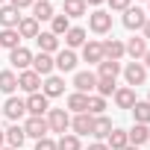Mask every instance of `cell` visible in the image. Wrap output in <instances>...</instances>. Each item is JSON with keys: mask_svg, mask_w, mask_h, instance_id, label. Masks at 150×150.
I'll use <instances>...</instances> for the list:
<instances>
[{"mask_svg": "<svg viewBox=\"0 0 150 150\" xmlns=\"http://www.w3.org/2000/svg\"><path fill=\"white\" fill-rule=\"evenodd\" d=\"M94 86H97V74H91V71H77V74H74V91L91 94Z\"/></svg>", "mask_w": 150, "mask_h": 150, "instance_id": "cell-7", "label": "cell"}, {"mask_svg": "<svg viewBox=\"0 0 150 150\" xmlns=\"http://www.w3.org/2000/svg\"><path fill=\"white\" fill-rule=\"evenodd\" d=\"M100 44H103V59L121 62V59L127 56V47H124V41H118V38H106V41H100Z\"/></svg>", "mask_w": 150, "mask_h": 150, "instance_id": "cell-14", "label": "cell"}, {"mask_svg": "<svg viewBox=\"0 0 150 150\" xmlns=\"http://www.w3.org/2000/svg\"><path fill=\"white\" fill-rule=\"evenodd\" d=\"M0 115H3V112H0Z\"/></svg>", "mask_w": 150, "mask_h": 150, "instance_id": "cell-53", "label": "cell"}, {"mask_svg": "<svg viewBox=\"0 0 150 150\" xmlns=\"http://www.w3.org/2000/svg\"><path fill=\"white\" fill-rule=\"evenodd\" d=\"M88 33L83 30V27H71L68 33H65V44H68V50H77V47H83L88 38H86Z\"/></svg>", "mask_w": 150, "mask_h": 150, "instance_id": "cell-22", "label": "cell"}, {"mask_svg": "<svg viewBox=\"0 0 150 150\" xmlns=\"http://www.w3.org/2000/svg\"><path fill=\"white\" fill-rule=\"evenodd\" d=\"M83 59H86L88 65H100V62H103V44L88 38V41L83 44Z\"/></svg>", "mask_w": 150, "mask_h": 150, "instance_id": "cell-21", "label": "cell"}, {"mask_svg": "<svg viewBox=\"0 0 150 150\" xmlns=\"http://www.w3.org/2000/svg\"><path fill=\"white\" fill-rule=\"evenodd\" d=\"M86 150H109V147H106V141H91Z\"/></svg>", "mask_w": 150, "mask_h": 150, "instance_id": "cell-41", "label": "cell"}, {"mask_svg": "<svg viewBox=\"0 0 150 150\" xmlns=\"http://www.w3.org/2000/svg\"><path fill=\"white\" fill-rule=\"evenodd\" d=\"M124 150H138V147H132V144H127V147H124Z\"/></svg>", "mask_w": 150, "mask_h": 150, "instance_id": "cell-46", "label": "cell"}, {"mask_svg": "<svg viewBox=\"0 0 150 150\" xmlns=\"http://www.w3.org/2000/svg\"><path fill=\"white\" fill-rule=\"evenodd\" d=\"M124 80H127L129 88L144 86V83H147V68H144L141 62H127V65H124Z\"/></svg>", "mask_w": 150, "mask_h": 150, "instance_id": "cell-2", "label": "cell"}, {"mask_svg": "<svg viewBox=\"0 0 150 150\" xmlns=\"http://www.w3.org/2000/svg\"><path fill=\"white\" fill-rule=\"evenodd\" d=\"M86 12H88V6L83 0H65L62 3V15H68V18H83Z\"/></svg>", "mask_w": 150, "mask_h": 150, "instance_id": "cell-31", "label": "cell"}, {"mask_svg": "<svg viewBox=\"0 0 150 150\" xmlns=\"http://www.w3.org/2000/svg\"><path fill=\"white\" fill-rule=\"evenodd\" d=\"M3 150H15V147H3Z\"/></svg>", "mask_w": 150, "mask_h": 150, "instance_id": "cell-48", "label": "cell"}, {"mask_svg": "<svg viewBox=\"0 0 150 150\" xmlns=\"http://www.w3.org/2000/svg\"><path fill=\"white\" fill-rule=\"evenodd\" d=\"M147 103H150V91H147Z\"/></svg>", "mask_w": 150, "mask_h": 150, "instance_id": "cell-47", "label": "cell"}, {"mask_svg": "<svg viewBox=\"0 0 150 150\" xmlns=\"http://www.w3.org/2000/svg\"><path fill=\"white\" fill-rule=\"evenodd\" d=\"M129 112H132L135 124H147V127H150V103H147V100H135Z\"/></svg>", "mask_w": 150, "mask_h": 150, "instance_id": "cell-32", "label": "cell"}, {"mask_svg": "<svg viewBox=\"0 0 150 150\" xmlns=\"http://www.w3.org/2000/svg\"><path fill=\"white\" fill-rule=\"evenodd\" d=\"M112 132V121L106 118V115H97L94 118V124H91V135L97 138V141H106V135Z\"/></svg>", "mask_w": 150, "mask_h": 150, "instance_id": "cell-25", "label": "cell"}, {"mask_svg": "<svg viewBox=\"0 0 150 150\" xmlns=\"http://www.w3.org/2000/svg\"><path fill=\"white\" fill-rule=\"evenodd\" d=\"M68 30H71V18H68V15H53V18H50V33H53L56 38L65 35Z\"/></svg>", "mask_w": 150, "mask_h": 150, "instance_id": "cell-33", "label": "cell"}, {"mask_svg": "<svg viewBox=\"0 0 150 150\" xmlns=\"http://www.w3.org/2000/svg\"><path fill=\"white\" fill-rule=\"evenodd\" d=\"M83 3H86V6H94V9H100V6L106 3V0H83Z\"/></svg>", "mask_w": 150, "mask_h": 150, "instance_id": "cell-42", "label": "cell"}, {"mask_svg": "<svg viewBox=\"0 0 150 150\" xmlns=\"http://www.w3.org/2000/svg\"><path fill=\"white\" fill-rule=\"evenodd\" d=\"M106 3H109V12H127L132 0H106Z\"/></svg>", "mask_w": 150, "mask_h": 150, "instance_id": "cell-38", "label": "cell"}, {"mask_svg": "<svg viewBox=\"0 0 150 150\" xmlns=\"http://www.w3.org/2000/svg\"><path fill=\"white\" fill-rule=\"evenodd\" d=\"M53 56L50 53H38V56H33V71L38 74V77L44 80V77H50V74H53Z\"/></svg>", "mask_w": 150, "mask_h": 150, "instance_id": "cell-19", "label": "cell"}, {"mask_svg": "<svg viewBox=\"0 0 150 150\" xmlns=\"http://www.w3.org/2000/svg\"><path fill=\"white\" fill-rule=\"evenodd\" d=\"M0 47H6V50L21 47V35H18V30H0Z\"/></svg>", "mask_w": 150, "mask_h": 150, "instance_id": "cell-34", "label": "cell"}, {"mask_svg": "<svg viewBox=\"0 0 150 150\" xmlns=\"http://www.w3.org/2000/svg\"><path fill=\"white\" fill-rule=\"evenodd\" d=\"M3 147H6V132L0 129V150H3Z\"/></svg>", "mask_w": 150, "mask_h": 150, "instance_id": "cell-45", "label": "cell"}, {"mask_svg": "<svg viewBox=\"0 0 150 150\" xmlns=\"http://www.w3.org/2000/svg\"><path fill=\"white\" fill-rule=\"evenodd\" d=\"M9 3L21 12V9H33V3H35V0H9Z\"/></svg>", "mask_w": 150, "mask_h": 150, "instance_id": "cell-40", "label": "cell"}, {"mask_svg": "<svg viewBox=\"0 0 150 150\" xmlns=\"http://www.w3.org/2000/svg\"><path fill=\"white\" fill-rule=\"evenodd\" d=\"M18 88L21 91H27V94H35L38 88H41V77L30 68V71H21L18 74Z\"/></svg>", "mask_w": 150, "mask_h": 150, "instance_id": "cell-10", "label": "cell"}, {"mask_svg": "<svg viewBox=\"0 0 150 150\" xmlns=\"http://www.w3.org/2000/svg\"><path fill=\"white\" fill-rule=\"evenodd\" d=\"M6 132V144L9 147H15V150H21L24 147V141H27V135H24V127L21 124H12L9 129H3Z\"/></svg>", "mask_w": 150, "mask_h": 150, "instance_id": "cell-26", "label": "cell"}, {"mask_svg": "<svg viewBox=\"0 0 150 150\" xmlns=\"http://www.w3.org/2000/svg\"><path fill=\"white\" fill-rule=\"evenodd\" d=\"M3 3H6V0H0V6H3Z\"/></svg>", "mask_w": 150, "mask_h": 150, "instance_id": "cell-49", "label": "cell"}, {"mask_svg": "<svg viewBox=\"0 0 150 150\" xmlns=\"http://www.w3.org/2000/svg\"><path fill=\"white\" fill-rule=\"evenodd\" d=\"M47 3H53V0H47Z\"/></svg>", "mask_w": 150, "mask_h": 150, "instance_id": "cell-50", "label": "cell"}, {"mask_svg": "<svg viewBox=\"0 0 150 150\" xmlns=\"http://www.w3.org/2000/svg\"><path fill=\"white\" fill-rule=\"evenodd\" d=\"M9 62H12V68H18V71H30V68H33V50H27V47L21 44V47L9 50Z\"/></svg>", "mask_w": 150, "mask_h": 150, "instance_id": "cell-9", "label": "cell"}, {"mask_svg": "<svg viewBox=\"0 0 150 150\" xmlns=\"http://www.w3.org/2000/svg\"><path fill=\"white\" fill-rule=\"evenodd\" d=\"M147 9H150V3H147Z\"/></svg>", "mask_w": 150, "mask_h": 150, "instance_id": "cell-52", "label": "cell"}, {"mask_svg": "<svg viewBox=\"0 0 150 150\" xmlns=\"http://www.w3.org/2000/svg\"><path fill=\"white\" fill-rule=\"evenodd\" d=\"M65 106L74 112V115H80V112H88V94H80V91H71Z\"/></svg>", "mask_w": 150, "mask_h": 150, "instance_id": "cell-23", "label": "cell"}, {"mask_svg": "<svg viewBox=\"0 0 150 150\" xmlns=\"http://www.w3.org/2000/svg\"><path fill=\"white\" fill-rule=\"evenodd\" d=\"M103 112H106V97H100V94H88V115L97 118V115H103Z\"/></svg>", "mask_w": 150, "mask_h": 150, "instance_id": "cell-36", "label": "cell"}, {"mask_svg": "<svg viewBox=\"0 0 150 150\" xmlns=\"http://www.w3.org/2000/svg\"><path fill=\"white\" fill-rule=\"evenodd\" d=\"M121 21H124V27H127V30H132V33H135V30H144V24H147V12H144V9H138V6H129V9L124 12V18H121Z\"/></svg>", "mask_w": 150, "mask_h": 150, "instance_id": "cell-8", "label": "cell"}, {"mask_svg": "<svg viewBox=\"0 0 150 150\" xmlns=\"http://www.w3.org/2000/svg\"><path fill=\"white\" fill-rule=\"evenodd\" d=\"M47 127H50V132H59V135H65L68 129H71V115H68V109H47Z\"/></svg>", "mask_w": 150, "mask_h": 150, "instance_id": "cell-1", "label": "cell"}, {"mask_svg": "<svg viewBox=\"0 0 150 150\" xmlns=\"http://www.w3.org/2000/svg\"><path fill=\"white\" fill-rule=\"evenodd\" d=\"M77 62H80V59H77V53L68 50V47H65V50H59V53L53 56V65H56V71H62V74H71L74 68H77Z\"/></svg>", "mask_w": 150, "mask_h": 150, "instance_id": "cell-12", "label": "cell"}, {"mask_svg": "<svg viewBox=\"0 0 150 150\" xmlns=\"http://www.w3.org/2000/svg\"><path fill=\"white\" fill-rule=\"evenodd\" d=\"M21 18H24V15H21L12 3H3V6H0V27H3V30H18Z\"/></svg>", "mask_w": 150, "mask_h": 150, "instance_id": "cell-11", "label": "cell"}, {"mask_svg": "<svg viewBox=\"0 0 150 150\" xmlns=\"http://www.w3.org/2000/svg\"><path fill=\"white\" fill-rule=\"evenodd\" d=\"M129 141H127V129H121V127H112V132L106 135V147L109 150H124Z\"/></svg>", "mask_w": 150, "mask_h": 150, "instance_id": "cell-27", "label": "cell"}, {"mask_svg": "<svg viewBox=\"0 0 150 150\" xmlns=\"http://www.w3.org/2000/svg\"><path fill=\"white\" fill-rule=\"evenodd\" d=\"M15 88H18V74L15 71H0V91L12 97Z\"/></svg>", "mask_w": 150, "mask_h": 150, "instance_id": "cell-30", "label": "cell"}, {"mask_svg": "<svg viewBox=\"0 0 150 150\" xmlns=\"http://www.w3.org/2000/svg\"><path fill=\"white\" fill-rule=\"evenodd\" d=\"M41 30H38V21L33 18V15H27V18H21V24H18V35L21 38H35Z\"/></svg>", "mask_w": 150, "mask_h": 150, "instance_id": "cell-28", "label": "cell"}, {"mask_svg": "<svg viewBox=\"0 0 150 150\" xmlns=\"http://www.w3.org/2000/svg\"><path fill=\"white\" fill-rule=\"evenodd\" d=\"M56 150H83V144H80V135H74V132H65V135H59V141H56Z\"/></svg>", "mask_w": 150, "mask_h": 150, "instance_id": "cell-35", "label": "cell"}, {"mask_svg": "<svg viewBox=\"0 0 150 150\" xmlns=\"http://www.w3.org/2000/svg\"><path fill=\"white\" fill-rule=\"evenodd\" d=\"M112 97H115V106L118 109H132V103L138 100L135 97V88H129V86H118Z\"/></svg>", "mask_w": 150, "mask_h": 150, "instance_id": "cell-16", "label": "cell"}, {"mask_svg": "<svg viewBox=\"0 0 150 150\" xmlns=\"http://www.w3.org/2000/svg\"><path fill=\"white\" fill-rule=\"evenodd\" d=\"M115 88H118V83H115V80H103V77H97V86H94V91H97L100 97H109V94H115Z\"/></svg>", "mask_w": 150, "mask_h": 150, "instance_id": "cell-37", "label": "cell"}, {"mask_svg": "<svg viewBox=\"0 0 150 150\" xmlns=\"http://www.w3.org/2000/svg\"><path fill=\"white\" fill-rule=\"evenodd\" d=\"M0 112H3V115H6V118H9L12 124H18V121H21V118L27 115V103H24L21 97H15V94H12V97H9V100L3 103V106H0Z\"/></svg>", "mask_w": 150, "mask_h": 150, "instance_id": "cell-5", "label": "cell"}, {"mask_svg": "<svg viewBox=\"0 0 150 150\" xmlns=\"http://www.w3.org/2000/svg\"><path fill=\"white\" fill-rule=\"evenodd\" d=\"M35 150H56V141H53L50 135H44V138L35 141Z\"/></svg>", "mask_w": 150, "mask_h": 150, "instance_id": "cell-39", "label": "cell"}, {"mask_svg": "<svg viewBox=\"0 0 150 150\" xmlns=\"http://www.w3.org/2000/svg\"><path fill=\"white\" fill-rule=\"evenodd\" d=\"M141 65H144V68H147V71H150V50H147V53H144V59H141Z\"/></svg>", "mask_w": 150, "mask_h": 150, "instance_id": "cell-44", "label": "cell"}, {"mask_svg": "<svg viewBox=\"0 0 150 150\" xmlns=\"http://www.w3.org/2000/svg\"><path fill=\"white\" fill-rule=\"evenodd\" d=\"M141 33H144V41H150V18H147V24H144V30H141Z\"/></svg>", "mask_w": 150, "mask_h": 150, "instance_id": "cell-43", "label": "cell"}, {"mask_svg": "<svg viewBox=\"0 0 150 150\" xmlns=\"http://www.w3.org/2000/svg\"><path fill=\"white\" fill-rule=\"evenodd\" d=\"M21 127H24V135H27V138H35V141H38V138H44V135L50 132L47 118H27Z\"/></svg>", "mask_w": 150, "mask_h": 150, "instance_id": "cell-6", "label": "cell"}, {"mask_svg": "<svg viewBox=\"0 0 150 150\" xmlns=\"http://www.w3.org/2000/svg\"><path fill=\"white\" fill-rule=\"evenodd\" d=\"M35 44H38V53H50V56L59 53V38H56L50 30H47V33H38V35H35Z\"/></svg>", "mask_w": 150, "mask_h": 150, "instance_id": "cell-20", "label": "cell"}, {"mask_svg": "<svg viewBox=\"0 0 150 150\" xmlns=\"http://www.w3.org/2000/svg\"><path fill=\"white\" fill-rule=\"evenodd\" d=\"M88 30L97 33V35H106V33L112 30V12H106V9H94V12L88 15Z\"/></svg>", "mask_w": 150, "mask_h": 150, "instance_id": "cell-3", "label": "cell"}, {"mask_svg": "<svg viewBox=\"0 0 150 150\" xmlns=\"http://www.w3.org/2000/svg\"><path fill=\"white\" fill-rule=\"evenodd\" d=\"M41 94L50 100V97H59V94H65V80L62 77H56V74H50V77H44V83H41Z\"/></svg>", "mask_w": 150, "mask_h": 150, "instance_id": "cell-13", "label": "cell"}, {"mask_svg": "<svg viewBox=\"0 0 150 150\" xmlns=\"http://www.w3.org/2000/svg\"><path fill=\"white\" fill-rule=\"evenodd\" d=\"M144 3H150V0H144Z\"/></svg>", "mask_w": 150, "mask_h": 150, "instance_id": "cell-51", "label": "cell"}, {"mask_svg": "<svg viewBox=\"0 0 150 150\" xmlns=\"http://www.w3.org/2000/svg\"><path fill=\"white\" fill-rule=\"evenodd\" d=\"M56 12H53V3H47V0H35L33 3V18L41 24V21H50Z\"/></svg>", "mask_w": 150, "mask_h": 150, "instance_id": "cell-29", "label": "cell"}, {"mask_svg": "<svg viewBox=\"0 0 150 150\" xmlns=\"http://www.w3.org/2000/svg\"><path fill=\"white\" fill-rule=\"evenodd\" d=\"M124 47H127V56H132V62H141V59H144V53L150 50V47H147V41H144V35H132Z\"/></svg>", "mask_w": 150, "mask_h": 150, "instance_id": "cell-15", "label": "cell"}, {"mask_svg": "<svg viewBox=\"0 0 150 150\" xmlns=\"http://www.w3.org/2000/svg\"><path fill=\"white\" fill-rule=\"evenodd\" d=\"M127 141L132 147H141L150 141V127L147 124H132V129H127Z\"/></svg>", "mask_w": 150, "mask_h": 150, "instance_id": "cell-17", "label": "cell"}, {"mask_svg": "<svg viewBox=\"0 0 150 150\" xmlns=\"http://www.w3.org/2000/svg\"><path fill=\"white\" fill-rule=\"evenodd\" d=\"M124 71V65L121 62H112V59H103L100 65H97V77H103V80H118V74Z\"/></svg>", "mask_w": 150, "mask_h": 150, "instance_id": "cell-24", "label": "cell"}, {"mask_svg": "<svg viewBox=\"0 0 150 150\" xmlns=\"http://www.w3.org/2000/svg\"><path fill=\"white\" fill-rule=\"evenodd\" d=\"M91 124H94V118H91L88 112H80V115L71 118V129H74V135H91Z\"/></svg>", "mask_w": 150, "mask_h": 150, "instance_id": "cell-18", "label": "cell"}, {"mask_svg": "<svg viewBox=\"0 0 150 150\" xmlns=\"http://www.w3.org/2000/svg\"><path fill=\"white\" fill-rule=\"evenodd\" d=\"M24 103H27V115H30V118H44V115H47V109H50V100H47L41 91L30 94Z\"/></svg>", "mask_w": 150, "mask_h": 150, "instance_id": "cell-4", "label": "cell"}]
</instances>
